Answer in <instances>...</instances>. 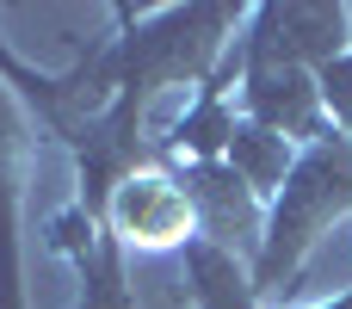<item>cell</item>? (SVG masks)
<instances>
[{
    "instance_id": "cell-9",
    "label": "cell",
    "mask_w": 352,
    "mask_h": 309,
    "mask_svg": "<svg viewBox=\"0 0 352 309\" xmlns=\"http://www.w3.org/2000/svg\"><path fill=\"white\" fill-rule=\"evenodd\" d=\"M266 204L278 198V186H285V173H291V161H297V149L285 142V136H272V130H260V124H235V136H229V155H223Z\"/></svg>"
},
{
    "instance_id": "cell-5",
    "label": "cell",
    "mask_w": 352,
    "mask_h": 309,
    "mask_svg": "<svg viewBox=\"0 0 352 309\" xmlns=\"http://www.w3.org/2000/svg\"><path fill=\"white\" fill-rule=\"evenodd\" d=\"M248 56H272V62H297V68H328L334 56L352 50V6H309V0H266L248 12L241 31Z\"/></svg>"
},
{
    "instance_id": "cell-3",
    "label": "cell",
    "mask_w": 352,
    "mask_h": 309,
    "mask_svg": "<svg viewBox=\"0 0 352 309\" xmlns=\"http://www.w3.org/2000/svg\"><path fill=\"white\" fill-rule=\"evenodd\" d=\"M235 56H241V118L285 136V142H316L328 136V105H322V87L309 68L297 62H272V56H248L241 37H235Z\"/></svg>"
},
{
    "instance_id": "cell-2",
    "label": "cell",
    "mask_w": 352,
    "mask_h": 309,
    "mask_svg": "<svg viewBox=\"0 0 352 309\" xmlns=\"http://www.w3.org/2000/svg\"><path fill=\"white\" fill-rule=\"evenodd\" d=\"M340 217H352V142L340 130H328V136H316L309 149H297V161H291L285 186H278V198L266 204V235H260V254H254V266H248L260 309L278 303V297H291V285H297L309 248H316L322 229L340 223Z\"/></svg>"
},
{
    "instance_id": "cell-4",
    "label": "cell",
    "mask_w": 352,
    "mask_h": 309,
    "mask_svg": "<svg viewBox=\"0 0 352 309\" xmlns=\"http://www.w3.org/2000/svg\"><path fill=\"white\" fill-rule=\"evenodd\" d=\"M105 235H111L118 248H136V254H179V248L198 235V217H192V198H186V186L173 180V167H142V173H130V180L111 192Z\"/></svg>"
},
{
    "instance_id": "cell-7",
    "label": "cell",
    "mask_w": 352,
    "mask_h": 309,
    "mask_svg": "<svg viewBox=\"0 0 352 309\" xmlns=\"http://www.w3.org/2000/svg\"><path fill=\"white\" fill-rule=\"evenodd\" d=\"M19 204H25V124H19V105L0 81V309H25Z\"/></svg>"
},
{
    "instance_id": "cell-10",
    "label": "cell",
    "mask_w": 352,
    "mask_h": 309,
    "mask_svg": "<svg viewBox=\"0 0 352 309\" xmlns=\"http://www.w3.org/2000/svg\"><path fill=\"white\" fill-rule=\"evenodd\" d=\"M316 87H322V105H328L334 130L352 142V50H346V56H334L328 68H316Z\"/></svg>"
},
{
    "instance_id": "cell-11",
    "label": "cell",
    "mask_w": 352,
    "mask_h": 309,
    "mask_svg": "<svg viewBox=\"0 0 352 309\" xmlns=\"http://www.w3.org/2000/svg\"><path fill=\"white\" fill-rule=\"evenodd\" d=\"M322 309H352V291H346V297H340V303H322Z\"/></svg>"
},
{
    "instance_id": "cell-1",
    "label": "cell",
    "mask_w": 352,
    "mask_h": 309,
    "mask_svg": "<svg viewBox=\"0 0 352 309\" xmlns=\"http://www.w3.org/2000/svg\"><path fill=\"white\" fill-rule=\"evenodd\" d=\"M118 31H111V62H118V99L142 105L161 87H204L210 68L229 56L235 25L248 19L229 0H192V6H161V12H130L111 6Z\"/></svg>"
},
{
    "instance_id": "cell-8",
    "label": "cell",
    "mask_w": 352,
    "mask_h": 309,
    "mask_svg": "<svg viewBox=\"0 0 352 309\" xmlns=\"http://www.w3.org/2000/svg\"><path fill=\"white\" fill-rule=\"evenodd\" d=\"M179 273H186V297L198 309H260L248 260L223 254V248L204 242V235H192V242L179 248Z\"/></svg>"
},
{
    "instance_id": "cell-6",
    "label": "cell",
    "mask_w": 352,
    "mask_h": 309,
    "mask_svg": "<svg viewBox=\"0 0 352 309\" xmlns=\"http://www.w3.org/2000/svg\"><path fill=\"white\" fill-rule=\"evenodd\" d=\"M173 180L186 186V198H192V217H198V235L204 242H217L223 254H235V260H248L254 266V254H260V235H266V198L229 167V161H186V167H173Z\"/></svg>"
}]
</instances>
